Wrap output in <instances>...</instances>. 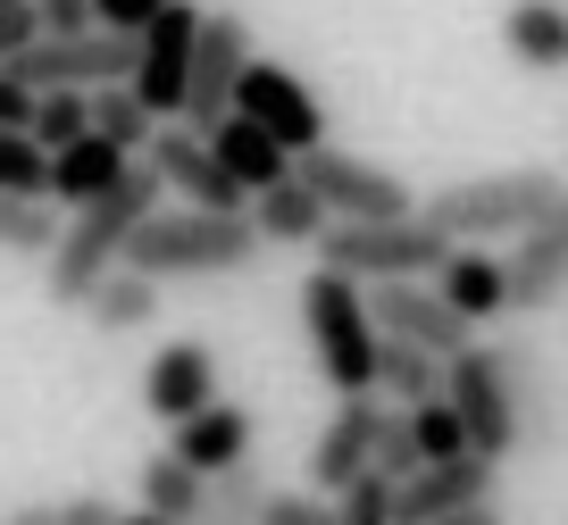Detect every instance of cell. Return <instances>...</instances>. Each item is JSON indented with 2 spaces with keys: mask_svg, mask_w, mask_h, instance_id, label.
<instances>
[{
  "mask_svg": "<svg viewBox=\"0 0 568 525\" xmlns=\"http://www.w3.org/2000/svg\"><path fill=\"white\" fill-rule=\"evenodd\" d=\"M160 200H168V184H160L151 167H134L109 200L75 209L68 234H59V250L42 259V292H51L59 309H84V300L125 267V250H134V234L151 226V217H160Z\"/></svg>",
  "mask_w": 568,
  "mask_h": 525,
  "instance_id": "cell-1",
  "label": "cell"
},
{
  "mask_svg": "<svg viewBox=\"0 0 568 525\" xmlns=\"http://www.w3.org/2000/svg\"><path fill=\"white\" fill-rule=\"evenodd\" d=\"M560 200H568V175L510 167V175H460V184H444L418 217L444 234L452 250H477V243H518V234H535Z\"/></svg>",
  "mask_w": 568,
  "mask_h": 525,
  "instance_id": "cell-2",
  "label": "cell"
},
{
  "mask_svg": "<svg viewBox=\"0 0 568 525\" xmlns=\"http://www.w3.org/2000/svg\"><path fill=\"white\" fill-rule=\"evenodd\" d=\"M302 333L318 375L335 384V401H359L376 392V359H385V326L368 309V284L335 276V267H310L302 276Z\"/></svg>",
  "mask_w": 568,
  "mask_h": 525,
  "instance_id": "cell-3",
  "label": "cell"
},
{
  "mask_svg": "<svg viewBox=\"0 0 568 525\" xmlns=\"http://www.w3.org/2000/svg\"><path fill=\"white\" fill-rule=\"evenodd\" d=\"M260 226L251 217H201V209H160L151 226L134 234L125 267L151 284H176V276H243L260 259Z\"/></svg>",
  "mask_w": 568,
  "mask_h": 525,
  "instance_id": "cell-4",
  "label": "cell"
},
{
  "mask_svg": "<svg viewBox=\"0 0 568 525\" xmlns=\"http://www.w3.org/2000/svg\"><path fill=\"white\" fill-rule=\"evenodd\" d=\"M318 267L368 284V292H376V284H435L452 267V243L426 226V217H393V226H326Z\"/></svg>",
  "mask_w": 568,
  "mask_h": 525,
  "instance_id": "cell-5",
  "label": "cell"
},
{
  "mask_svg": "<svg viewBox=\"0 0 568 525\" xmlns=\"http://www.w3.org/2000/svg\"><path fill=\"white\" fill-rule=\"evenodd\" d=\"M293 175L326 200V217H335V226H393V217H418V209H426V200L409 193L393 167H376V158H359V151H335V142H326V151H310Z\"/></svg>",
  "mask_w": 568,
  "mask_h": 525,
  "instance_id": "cell-6",
  "label": "cell"
},
{
  "mask_svg": "<svg viewBox=\"0 0 568 525\" xmlns=\"http://www.w3.org/2000/svg\"><path fill=\"white\" fill-rule=\"evenodd\" d=\"M385 425H393V401H385V392L343 401L335 418L318 425V442H310V492L343 501L352 484H368V475H376V451H385Z\"/></svg>",
  "mask_w": 568,
  "mask_h": 525,
  "instance_id": "cell-7",
  "label": "cell"
},
{
  "mask_svg": "<svg viewBox=\"0 0 568 525\" xmlns=\"http://www.w3.org/2000/svg\"><path fill=\"white\" fill-rule=\"evenodd\" d=\"M134 59L142 42H118V34H75V42L42 34L26 59H9V75L26 92H109V84H134Z\"/></svg>",
  "mask_w": 568,
  "mask_h": 525,
  "instance_id": "cell-8",
  "label": "cell"
},
{
  "mask_svg": "<svg viewBox=\"0 0 568 525\" xmlns=\"http://www.w3.org/2000/svg\"><path fill=\"white\" fill-rule=\"evenodd\" d=\"M142 167L160 175L184 209H201V217H251V193L226 175V158H217L210 134H193V125H160V142L142 151Z\"/></svg>",
  "mask_w": 568,
  "mask_h": 525,
  "instance_id": "cell-9",
  "label": "cell"
},
{
  "mask_svg": "<svg viewBox=\"0 0 568 525\" xmlns=\"http://www.w3.org/2000/svg\"><path fill=\"white\" fill-rule=\"evenodd\" d=\"M234 117H251L260 134H276L293 158L326 151V101H318L293 68H276V59H251L243 92H234Z\"/></svg>",
  "mask_w": 568,
  "mask_h": 525,
  "instance_id": "cell-10",
  "label": "cell"
},
{
  "mask_svg": "<svg viewBox=\"0 0 568 525\" xmlns=\"http://www.w3.org/2000/svg\"><path fill=\"white\" fill-rule=\"evenodd\" d=\"M201 18L210 9H193V0H176L151 34H142V59H134V92L142 109L160 125H184V101H193V51H201Z\"/></svg>",
  "mask_w": 568,
  "mask_h": 525,
  "instance_id": "cell-11",
  "label": "cell"
},
{
  "mask_svg": "<svg viewBox=\"0 0 568 525\" xmlns=\"http://www.w3.org/2000/svg\"><path fill=\"white\" fill-rule=\"evenodd\" d=\"M251 25L234 18V9H210L201 18V51H193V101H184V125L193 134H217V125L234 117V92H243L251 75Z\"/></svg>",
  "mask_w": 568,
  "mask_h": 525,
  "instance_id": "cell-12",
  "label": "cell"
},
{
  "mask_svg": "<svg viewBox=\"0 0 568 525\" xmlns=\"http://www.w3.org/2000/svg\"><path fill=\"white\" fill-rule=\"evenodd\" d=\"M452 409H460V425H468V442H477V459H510L518 451V401H510V375H501V350L494 342H477L468 359H452V392H444Z\"/></svg>",
  "mask_w": 568,
  "mask_h": 525,
  "instance_id": "cell-13",
  "label": "cell"
},
{
  "mask_svg": "<svg viewBox=\"0 0 568 525\" xmlns=\"http://www.w3.org/2000/svg\"><path fill=\"white\" fill-rule=\"evenodd\" d=\"M368 309H376V326H385V342H418V350H435L444 368L477 350V326H468L435 284H376Z\"/></svg>",
  "mask_w": 568,
  "mask_h": 525,
  "instance_id": "cell-14",
  "label": "cell"
},
{
  "mask_svg": "<svg viewBox=\"0 0 568 525\" xmlns=\"http://www.w3.org/2000/svg\"><path fill=\"white\" fill-rule=\"evenodd\" d=\"M142 401H151V418L193 425L201 409H217V350L201 342V333H176V342L142 368Z\"/></svg>",
  "mask_w": 568,
  "mask_h": 525,
  "instance_id": "cell-15",
  "label": "cell"
},
{
  "mask_svg": "<svg viewBox=\"0 0 568 525\" xmlns=\"http://www.w3.org/2000/svg\"><path fill=\"white\" fill-rule=\"evenodd\" d=\"M501 267H510V317L551 309V300L568 292V200H560V209H551L535 234H518Z\"/></svg>",
  "mask_w": 568,
  "mask_h": 525,
  "instance_id": "cell-16",
  "label": "cell"
},
{
  "mask_svg": "<svg viewBox=\"0 0 568 525\" xmlns=\"http://www.w3.org/2000/svg\"><path fill=\"white\" fill-rule=\"evenodd\" d=\"M494 484H501L494 459H477V451L444 459V467H426L418 484H402V525H444V517H460V508H485Z\"/></svg>",
  "mask_w": 568,
  "mask_h": 525,
  "instance_id": "cell-17",
  "label": "cell"
},
{
  "mask_svg": "<svg viewBox=\"0 0 568 525\" xmlns=\"http://www.w3.org/2000/svg\"><path fill=\"white\" fill-rule=\"evenodd\" d=\"M501 350V375H510V401H518V451H560V392H551V368L535 342H494Z\"/></svg>",
  "mask_w": 568,
  "mask_h": 525,
  "instance_id": "cell-18",
  "label": "cell"
},
{
  "mask_svg": "<svg viewBox=\"0 0 568 525\" xmlns=\"http://www.w3.org/2000/svg\"><path fill=\"white\" fill-rule=\"evenodd\" d=\"M168 451L184 459L193 475H234V467H251V409L243 401H217V409H201L193 425H176V442Z\"/></svg>",
  "mask_w": 568,
  "mask_h": 525,
  "instance_id": "cell-19",
  "label": "cell"
},
{
  "mask_svg": "<svg viewBox=\"0 0 568 525\" xmlns=\"http://www.w3.org/2000/svg\"><path fill=\"white\" fill-rule=\"evenodd\" d=\"M125 175H134V158H125L118 142L84 134L75 151H59V158H51V193H42V200L75 217V209H92V200H109V193L125 184Z\"/></svg>",
  "mask_w": 568,
  "mask_h": 525,
  "instance_id": "cell-20",
  "label": "cell"
},
{
  "mask_svg": "<svg viewBox=\"0 0 568 525\" xmlns=\"http://www.w3.org/2000/svg\"><path fill=\"white\" fill-rule=\"evenodd\" d=\"M501 51H510V68H527V75H560L568 68V0H510Z\"/></svg>",
  "mask_w": 568,
  "mask_h": 525,
  "instance_id": "cell-21",
  "label": "cell"
},
{
  "mask_svg": "<svg viewBox=\"0 0 568 525\" xmlns=\"http://www.w3.org/2000/svg\"><path fill=\"white\" fill-rule=\"evenodd\" d=\"M210 151L226 158V175H234V184H243L251 200H260V193H276L284 175L302 167V158L284 151L276 134H260V125H251V117H226V125H217V134H210Z\"/></svg>",
  "mask_w": 568,
  "mask_h": 525,
  "instance_id": "cell-22",
  "label": "cell"
},
{
  "mask_svg": "<svg viewBox=\"0 0 568 525\" xmlns=\"http://www.w3.org/2000/svg\"><path fill=\"white\" fill-rule=\"evenodd\" d=\"M435 292H444L468 326H485V317H510V267H501L494 250H452V267L435 276Z\"/></svg>",
  "mask_w": 568,
  "mask_h": 525,
  "instance_id": "cell-23",
  "label": "cell"
},
{
  "mask_svg": "<svg viewBox=\"0 0 568 525\" xmlns=\"http://www.w3.org/2000/svg\"><path fill=\"white\" fill-rule=\"evenodd\" d=\"M251 226H260V243H267V250H276V243H310V250H318L335 217H326V200L310 193L302 175H284L276 193H260V200H251Z\"/></svg>",
  "mask_w": 568,
  "mask_h": 525,
  "instance_id": "cell-24",
  "label": "cell"
},
{
  "mask_svg": "<svg viewBox=\"0 0 568 525\" xmlns=\"http://www.w3.org/2000/svg\"><path fill=\"white\" fill-rule=\"evenodd\" d=\"M376 392H385L393 409H435L452 392V368L435 359V350H418V342H385V359H376Z\"/></svg>",
  "mask_w": 568,
  "mask_h": 525,
  "instance_id": "cell-25",
  "label": "cell"
},
{
  "mask_svg": "<svg viewBox=\"0 0 568 525\" xmlns=\"http://www.w3.org/2000/svg\"><path fill=\"white\" fill-rule=\"evenodd\" d=\"M134 508H151V517H168V525H201V508H210V475H193L176 451H160L151 467H142V501Z\"/></svg>",
  "mask_w": 568,
  "mask_h": 525,
  "instance_id": "cell-26",
  "label": "cell"
},
{
  "mask_svg": "<svg viewBox=\"0 0 568 525\" xmlns=\"http://www.w3.org/2000/svg\"><path fill=\"white\" fill-rule=\"evenodd\" d=\"M151 317H160V284L134 276V267H118V276L84 300V326L92 333H134V326H151Z\"/></svg>",
  "mask_w": 568,
  "mask_h": 525,
  "instance_id": "cell-27",
  "label": "cell"
},
{
  "mask_svg": "<svg viewBox=\"0 0 568 525\" xmlns=\"http://www.w3.org/2000/svg\"><path fill=\"white\" fill-rule=\"evenodd\" d=\"M92 134L118 142L125 158H142L151 142H160V117L142 109V92H134V84H109V92H92Z\"/></svg>",
  "mask_w": 568,
  "mask_h": 525,
  "instance_id": "cell-28",
  "label": "cell"
},
{
  "mask_svg": "<svg viewBox=\"0 0 568 525\" xmlns=\"http://www.w3.org/2000/svg\"><path fill=\"white\" fill-rule=\"evenodd\" d=\"M59 209L51 200H26V193H0V250H18V259H51L59 250Z\"/></svg>",
  "mask_w": 568,
  "mask_h": 525,
  "instance_id": "cell-29",
  "label": "cell"
},
{
  "mask_svg": "<svg viewBox=\"0 0 568 525\" xmlns=\"http://www.w3.org/2000/svg\"><path fill=\"white\" fill-rule=\"evenodd\" d=\"M84 134H92V92H42V109H34V142H42V158L75 151Z\"/></svg>",
  "mask_w": 568,
  "mask_h": 525,
  "instance_id": "cell-30",
  "label": "cell"
},
{
  "mask_svg": "<svg viewBox=\"0 0 568 525\" xmlns=\"http://www.w3.org/2000/svg\"><path fill=\"white\" fill-rule=\"evenodd\" d=\"M267 475L260 467H234V475H217L210 484V508H201V525H260V508H267Z\"/></svg>",
  "mask_w": 568,
  "mask_h": 525,
  "instance_id": "cell-31",
  "label": "cell"
},
{
  "mask_svg": "<svg viewBox=\"0 0 568 525\" xmlns=\"http://www.w3.org/2000/svg\"><path fill=\"white\" fill-rule=\"evenodd\" d=\"M0 193H26V200L51 193V158H42V142L9 134V125H0Z\"/></svg>",
  "mask_w": 568,
  "mask_h": 525,
  "instance_id": "cell-32",
  "label": "cell"
},
{
  "mask_svg": "<svg viewBox=\"0 0 568 525\" xmlns=\"http://www.w3.org/2000/svg\"><path fill=\"white\" fill-rule=\"evenodd\" d=\"M409 434H418L426 467H444V459H468V451H477V442H468V425H460V409H452V401H435V409H409Z\"/></svg>",
  "mask_w": 568,
  "mask_h": 525,
  "instance_id": "cell-33",
  "label": "cell"
},
{
  "mask_svg": "<svg viewBox=\"0 0 568 525\" xmlns=\"http://www.w3.org/2000/svg\"><path fill=\"white\" fill-rule=\"evenodd\" d=\"M335 525H402V484H385V475L352 484V492L335 501Z\"/></svg>",
  "mask_w": 568,
  "mask_h": 525,
  "instance_id": "cell-34",
  "label": "cell"
},
{
  "mask_svg": "<svg viewBox=\"0 0 568 525\" xmlns=\"http://www.w3.org/2000/svg\"><path fill=\"white\" fill-rule=\"evenodd\" d=\"M92 9H101V34H118V42H142L151 25L168 18V9H176V0H92Z\"/></svg>",
  "mask_w": 568,
  "mask_h": 525,
  "instance_id": "cell-35",
  "label": "cell"
},
{
  "mask_svg": "<svg viewBox=\"0 0 568 525\" xmlns=\"http://www.w3.org/2000/svg\"><path fill=\"white\" fill-rule=\"evenodd\" d=\"M260 525H335V501L326 492H267V508H260Z\"/></svg>",
  "mask_w": 568,
  "mask_h": 525,
  "instance_id": "cell-36",
  "label": "cell"
},
{
  "mask_svg": "<svg viewBox=\"0 0 568 525\" xmlns=\"http://www.w3.org/2000/svg\"><path fill=\"white\" fill-rule=\"evenodd\" d=\"M34 9H42V34H51V42L101 34V9H92V0H34Z\"/></svg>",
  "mask_w": 568,
  "mask_h": 525,
  "instance_id": "cell-37",
  "label": "cell"
},
{
  "mask_svg": "<svg viewBox=\"0 0 568 525\" xmlns=\"http://www.w3.org/2000/svg\"><path fill=\"white\" fill-rule=\"evenodd\" d=\"M34 42H42V9H34V0H26V9H0V68L26 59Z\"/></svg>",
  "mask_w": 568,
  "mask_h": 525,
  "instance_id": "cell-38",
  "label": "cell"
},
{
  "mask_svg": "<svg viewBox=\"0 0 568 525\" xmlns=\"http://www.w3.org/2000/svg\"><path fill=\"white\" fill-rule=\"evenodd\" d=\"M59 525H125V508L101 492H75V501H59Z\"/></svg>",
  "mask_w": 568,
  "mask_h": 525,
  "instance_id": "cell-39",
  "label": "cell"
},
{
  "mask_svg": "<svg viewBox=\"0 0 568 525\" xmlns=\"http://www.w3.org/2000/svg\"><path fill=\"white\" fill-rule=\"evenodd\" d=\"M0 525H59V508H51V501H34V508H18V517H0Z\"/></svg>",
  "mask_w": 568,
  "mask_h": 525,
  "instance_id": "cell-40",
  "label": "cell"
},
{
  "mask_svg": "<svg viewBox=\"0 0 568 525\" xmlns=\"http://www.w3.org/2000/svg\"><path fill=\"white\" fill-rule=\"evenodd\" d=\"M444 525H501V508L485 501V508H460V517H444Z\"/></svg>",
  "mask_w": 568,
  "mask_h": 525,
  "instance_id": "cell-41",
  "label": "cell"
},
{
  "mask_svg": "<svg viewBox=\"0 0 568 525\" xmlns=\"http://www.w3.org/2000/svg\"><path fill=\"white\" fill-rule=\"evenodd\" d=\"M125 525H168V517H151V508H125Z\"/></svg>",
  "mask_w": 568,
  "mask_h": 525,
  "instance_id": "cell-42",
  "label": "cell"
}]
</instances>
